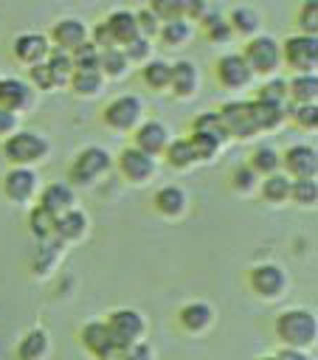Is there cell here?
Masks as SVG:
<instances>
[{
  "mask_svg": "<svg viewBox=\"0 0 318 360\" xmlns=\"http://www.w3.org/2000/svg\"><path fill=\"white\" fill-rule=\"evenodd\" d=\"M211 318H214V312L203 301H191V304L180 307V312H177V321H180V326L186 332H203L211 323Z\"/></svg>",
  "mask_w": 318,
  "mask_h": 360,
  "instance_id": "7402d4cb",
  "label": "cell"
},
{
  "mask_svg": "<svg viewBox=\"0 0 318 360\" xmlns=\"http://www.w3.org/2000/svg\"><path fill=\"white\" fill-rule=\"evenodd\" d=\"M166 143H169V129L160 121H146V124H141L135 129V149H141V152H146L152 158L158 152H163Z\"/></svg>",
  "mask_w": 318,
  "mask_h": 360,
  "instance_id": "2e32d148",
  "label": "cell"
},
{
  "mask_svg": "<svg viewBox=\"0 0 318 360\" xmlns=\"http://www.w3.org/2000/svg\"><path fill=\"white\" fill-rule=\"evenodd\" d=\"M231 183H234V188H239V191H250L253 183H256V172H253L250 166H239V169H234Z\"/></svg>",
  "mask_w": 318,
  "mask_h": 360,
  "instance_id": "f907efd6",
  "label": "cell"
},
{
  "mask_svg": "<svg viewBox=\"0 0 318 360\" xmlns=\"http://www.w3.org/2000/svg\"><path fill=\"white\" fill-rule=\"evenodd\" d=\"M248 281H250L253 292H259L265 298H273V295H279L284 290V273H281L279 264H256L250 270Z\"/></svg>",
  "mask_w": 318,
  "mask_h": 360,
  "instance_id": "4fadbf2b",
  "label": "cell"
},
{
  "mask_svg": "<svg viewBox=\"0 0 318 360\" xmlns=\"http://www.w3.org/2000/svg\"><path fill=\"white\" fill-rule=\"evenodd\" d=\"M279 166H281V155L273 149V146H259V149H253V155H250V169L256 172V174H273V172H279Z\"/></svg>",
  "mask_w": 318,
  "mask_h": 360,
  "instance_id": "f1b7e54d",
  "label": "cell"
},
{
  "mask_svg": "<svg viewBox=\"0 0 318 360\" xmlns=\"http://www.w3.org/2000/svg\"><path fill=\"white\" fill-rule=\"evenodd\" d=\"M158 34H160L163 45L174 48V45H183V42L191 37V28H189V22H186L183 17H177V20H169V22H163V25L158 28Z\"/></svg>",
  "mask_w": 318,
  "mask_h": 360,
  "instance_id": "836d02e7",
  "label": "cell"
},
{
  "mask_svg": "<svg viewBox=\"0 0 318 360\" xmlns=\"http://www.w3.org/2000/svg\"><path fill=\"white\" fill-rule=\"evenodd\" d=\"M242 59L248 62L250 73H273L281 62V48L273 37H253L248 45H245V53Z\"/></svg>",
  "mask_w": 318,
  "mask_h": 360,
  "instance_id": "5b68a950",
  "label": "cell"
},
{
  "mask_svg": "<svg viewBox=\"0 0 318 360\" xmlns=\"http://www.w3.org/2000/svg\"><path fill=\"white\" fill-rule=\"evenodd\" d=\"M3 155L14 166H28V163H37L48 155V141L31 129H20L3 141Z\"/></svg>",
  "mask_w": 318,
  "mask_h": 360,
  "instance_id": "7a4b0ae2",
  "label": "cell"
},
{
  "mask_svg": "<svg viewBox=\"0 0 318 360\" xmlns=\"http://www.w3.org/2000/svg\"><path fill=\"white\" fill-rule=\"evenodd\" d=\"M104 326H107L110 340L115 343L118 352L132 346V343H138V338L144 335V318L135 309H115V312H110Z\"/></svg>",
  "mask_w": 318,
  "mask_h": 360,
  "instance_id": "3957f363",
  "label": "cell"
},
{
  "mask_svg": "<svg viewBox=\"0 0 318 360\" xmlns=\"http://www.w3.org/2000/svg\"><path fill=\"white\" fill-rule=\"evenodd\" d=\"M141 112H144L141 98L132 96V93H127V96L113 98V101L104 107V124L113 127V129H129V127L138 124Z\"/></svg>",
  "mask_w": 318,
  "mask_h": 360,
  "instance_id": "ba28073f",
  "label": "cell"
},
{
  "mask_svg": "<svg viewBox=\"0 0 318 360\" xmlns=\"http://www.w3.org/2000/svg\"><path fill=\"white\" fill-rule=\"evenodd\" d=\"M284 98H287V82H281V79H273V82H265V84L256 90V98H253V101L284 107Z\"/></svg>",
  "mask_w": 318,
  "mask_h": 360,
  "instance_id": "ab89813d",
  "label": "cell"
},
{
  "mask_svg": "<svg viewBox=\"0 0 318 360\" xmlns=\"http://www.w3.org/2000/svg\"><path fill=\"white\" fill-rule=\"evenodd\" d=\"M127 68H129V62H127V56H124V51H121V48L101 51V56H98V73H101V76L118 79V76H124V73H127Z\"/></svg>",
  "mask_w": 318,
  "mask_h": 360,
  "instance_id": "4316f807",
  "label": "cell"
},
{
  "mask_svg": "<svg viewBox=\"0 0 318 360\" xmlns=\"http://www.w3.org/2000/svg\"><path fill=\"white\" fill-rule=\"evenodd\" d=\"M290 183H293V180H287V174L273 172V174H267L265 183H262V197H265L267 202H281V200L290 197Z\"/></svg>",
  "mask_w": 318,
  "mask_h": 360,
  "instance_id": "d6a6232c",
  "label": "cell"
},
{
  "mask_svg": "<svg viewBox=\"0 0 318 360\" xmlns=\"http://www.w3.org/2000/svg\"><path fill=\"white\" fill-rule=\"evenodd\" d=\"M82 343L90 354H96L98 360H118V349L115 343L110 340V332L104 326V321H93L87 326H82Z\"/></svg>",
  "mask_w": 318,
  "mask_h": 360,
  "instance_id": "30bf717a",
  "label": "cell"
},
{
  "mask_svg": "<svg viewBox=\"0 0 318 360\" xmlns=\"http://www.w3.org/2000/svg\"><path fill=\"white\" fill-rule=\"evenodd\" d=\"M39 205L48 208L51 214H62L73 208V188L68 183H48L39 194Z\"/></svg>",
  "mask_w": 318,
  "mask_h": 360,
  "instance_id": "ffe728a7",
  "label": "cell"
},
{
  "mask_svg": "<svg viewBox=\"0 0 318 360\" xmlns=\"http://www.w3.org/2000/svg\"><path fill=\"white\" fill-rule=\"evenodd\" d=\"M104 169H110V155H107V149H101V146H84V149L73 158L68 174H70L73 183L84 186V183H93Z\"/></svg>",
  "mask_w": 318,
  "mask_h": 360,
  "instance_id": "52a82bcc",
  "label": "cell"
},
{
  "mask_svg": "<svg viewBox=\"0 0 318 360\" xmlns=\"http://www.w3.org/2000/svg\"><path fill=\"white\" fill-rule=\"evenodd\" d=\"M51 39H53V45H56L59 51H68V53H70L73 48H79V45L87 39V28H84V22L68 17V20H59V22L51 28Z\"/></svg>",
  "mask_w": 318,
  "mask_h": 360,
  "instance_id": "e0dca14e",
  "label": "cell"
},
{
  "mask_svg": "<svg viewBox=\"0 0 318 360\" xmlns=\"http://www.w3.org/2000/svg\"><path fill=\"white\" fill-rule=\"evenodd\" d=\"M253 104V118H256V127L259 129H273L284 121V107H276V104H262V101H250Z\"/></svg>",
  "mask_w": 318,
  "mask_h": 360,
  "instance_id": "d590c367",
  "label": "cell"
},
{
  "mask_svg": "<svg viewBox=\"0 0 318 360\" xmlns=\"http://www.w3.org/2000/svg\"><path fill=\"white\" fill-rule=\"evenodd\" d=\"M186 141L191 143L197 160H208V158H214V152L220 149V141H214L211 135H203V132H191V138H186Z\"/></svg>",
  "mask_w": 318,
  "mask_h": 360,
  "instance_id": "b9f144b4",
  "label": "cell"
},
{
  "mask_svg": "<svg viewBox=\"0 0 318 360\" xmlns=\"http://www.w3.org/2000/svg\"><path fill=\"white\" fill-rule=\"evenodd\" d=\"M87 231V217L76 208H68L62 214H56V222H53V236L59 239H79L82 233Z\"/></svg>",
  "mask_w": 318,
  "mask_h": 360,
  "instance_id": "603a6c76",
  "label": "cell"
},
{
  "mask_svg": "<svg viewBox=\"0 0 318 360\" xmlns=\"http://www.w3.org/2000/svg\"><path fill=\"white\" fill-rule=\"evenodd\" d=\"M205 11H208V6H205V0H183V17H189V20H203L205 17Z\"/></svg>",
  "mask_w": 318,
  "mask_h": 360,
  "instance_id": "db71d44e",
  "label": "cell"
},
{
  "mask_svg": "<svg viewBox=\"0 0 318 360\" xmlns=\"http://www.w3.org/2000/svg\"><path fill=\"white\" fill-rule=\"evenodd\" d=\"M262 360H279V357H262Z\"/></svg>",
  "mask_w": 318,
  "mask_h": 360,
  "instance_id": "6f0895ef",
  "label": "cell"
},
{
  "mask_svg": "<svg viewBox=\"0 0 318 360\" xmlns=\"http://www.w3.org/2000/svg\"><path fill=\"white\" fill-rule=\"evenodd\" d=\"M17 129V115L0 107V135H11Z\"/></svg>",
  "mask_w": 318,
  "mask_h": 360,
  "instance_id": "11a10c76",
  "label": "cell"
},
{
  "mask_svg": "<svg viewBox=\"0 0 318 360\" xmlns=\"http://www.w3.org/2000/svg\"><path fill=\"white\" fill-rule=\"evenodd\" d=\"M290 115L304 129H315L318 127V107H315V101L312 104H293L290 107Z\"/></svg>",
  "mask_w": 318,
  "mask_h": 360,
  "instance_id": "bcb514c9",
  "label": "cell"
},
{
  "mask_svg": "<svg viewBox=\"0 0 318 360\" xmlns=\"http://www.w3.org/2000/svg\"><path fill=\"white\" fill-rule=\"evenodd\" d=\"M169 87L177 96H191L197 87V68L189 59H180L174 65H169Z\"/></svg>",
  "mask_w": 318,
  "mask_h": 360,
  "instance_id": "d6986e66",
  "label": "cell"
},
{
  "mask_svg": "<svg viewBox=\"0 0 318 360\" xmlns=\"http://www.w3.org/2000/svg\"><path fill=\"white\" fill-rule=\"evenodd\" d=\"M118 169H121V174H124L127 180L144 183V180L155 172V158L146 155V152H141V149H135V146H127V149L118 155Z\"/></svg>",
  "mask_w": 318,
  "mask_h": 360,
  "instance_id": "8fae6325",
  "label": "cell"
},
{
  "mask_svg": "<svg viewBox=\"0 0 318 360\" xmlns=\"http://www.w3.org/2000/svg\"><path fill=\"white\" fill-rule=\"evenodd\" d=\"M45 352H48V332L45 329H31L17 346L20 360H39Z\"/></svg>",
  "mask_w": 318,
  "mask_h": 360,
  "instance_id": "484cf974",
  "label": "cell"
},
{
  "mask_svg": "<svg viewBox=\"0 0 318 360\" xmlns=\"http://www.w3.org/2000/svg\"><path fill=\"white\" fill-rule=\"evenodd\" d=\"M281 48V56L284 62L298 70V73H315V65H318V42L315 37H307V34H295V37H287Z\"/></svg>",
  "mask_w": 318,
  "mask_h": 360,
  "instance_id": "277c9868",
  "label": "cell"
},
{
  "mask_svg": "<svg viewBox=\"0 0 318 360\" xmlns=\"http://www.w3.org/2000/svg\"><path fill=\"white\" fill-rule=\"evenodd\" d=\"M31 104V87L20 79H0V107L8 112H23Z\"/></svg>",
  "mask_w": 318,
  "mask_h": 360,
  "instance_id": "ac0fdd59",
  "label": "cell"
},
{
  "mask_svg": "<svg viewBox=\"0 0 318 360\" xmlns=\"http://www.w3.org/2000/svg\"><path fill=\"white\" fill-rule=\"evenodd\" d=\"M273 332L287 349H307L310 343H315L318 323L310 309H284L276 315Z\"/></svg>",
  "mask_w": 318,
  "mask_h": 360,
  "instance_id": "6da1fadb",
  "label": "cell"
},
{
  "mask_svg": "<svg viewBox=\"0 0 318 360\" xmlns=\"http://www.w3.org/2000/svg\"><path fill=\"white\" fill-rule=\"evenodd\" d=\"M149 39L146 37H135V39H129L127 45H124V56H127V62H141V59H146L149 56Z\"/></svg>",
  "mask_w": 318,
  "mask_h": 360,
  "instance_id": "7dc6e473",
  "label": "cell"
},
{
  "mask_svg": "<svg viewBox=\"0 0 318 360\" xmlns=\"http://www.w3.org/2000/svg\"><path fill=\"white\" fill-rule=\"evenodd\" d=\"M98 56L101 51L93 45V42H82L79 48L70 51V59H73V70H98Z\"/></svg>",
  "mask_w": 318,
  "mask_h": 360,
  "instance_id": "e575fe53",
  "label": "cell"
},
{
  "mask_svg": "<svg viewBox=\"0 0 318 360\" xmlns=\"http://www.w3.org/2000/svg\"><path fill=\"white\" fill-rule=\"evenodd\" d=\"M281 166L295 177V180H315V172H318V155L312 146H290L284 155H281Z\"/></svg>",
  "mask_w": 318,
  "mask_h": 360,
  "instance_id": "9c48e42d",
  "label": "cell"
},
{
  "mask_svg": "<svg viewBox=\"0 0 318 360\" xmlns=\"http://www.w3.org/2000/svg\"><path fill=\"white\" fill-rule=\"evenodd\" d=\"M45 65L51 68V73H53L56 84L68 82V79H70V73H73V59H70V53H68V51H59V48L48 51V62H45Z\"/></svg>",
  "mask_w": 318,
  "mask_h": 360,
  "instance_id": "74e56055",
  "label": "cell"
},
{
  "mask_svg": "<svg viewBox=\"0 0 318 360\" xmlns=\"http://www.w3.org/2000/svg\"><path fill=\"white\" fill-rule=\"evenodd\" d=\"M149 11L158 20H177L183 17V0H149Z\"/></svg>",
  "mask_w": 318,
  "mask_h": 360,
  "instance_id": "f6af8a7d",
  "label": "cell"
},
{
  "mask_svg": "<svg viewBox=\"0 0 318 360\" xmlns=\"http://www.w3.org/2000/svg\"><path fill=\"white\" fill-rule=\"evenodd\" d=\"M166 160H169V166H174V169H189L197 158H194V149H191V143L186 141V138H177L174 143H166Z\"/></svg>",
  "mask_w": 318,
  "mask_h": 360,
  "instance_id": "1f68e13d",
  "label": "cell"
},
{
  "mask_svg": "<svg viewBox=\"0 0 318 360\" xmlns=\"http://www.w3.org/2000/svg\"><path fill=\"white\" fill-rule=\"evenodd\" d=\"M217 115H220V121H222L228 138H231V135H234V138H250V135L259 132L256 118H253V104H250V101H228V104H222V110H220Z\"/></svg>",
  "mask_w": 318,
  "mask_h": 360,
  "instance_id": "8992f818",
  "label": "cell"
},
{
  "mask_svg": "<svg viewBox=\"0 0 318 360\" xmlns=\"http://www.w3.org/2000/svg\"><path fill=\"white\" fill-rule=\"evenodd\" d=\"M3 191H6V197L14 200V202L31 200L34 191H37V174H34L28 166H14V169L6 172V177H3Z\"/></svg>",
  "mask_w": 318,
  "mask_h": 360,
  "instance_id": "7c38bea8",
  "label": "cell"
},
{
  "mask_svg": "<svg viewBox=\"0 0 318 360\" xmlns=\"http://www.w3.org/2000/svg\"><path fill=\"white\" fill-rule=\"evenodd\" d=\"M250 68H248V62L242 59V53H225V56H220V62H217V79L225 84V87H242V84H248L250 82Z\"/></svg>",
  "mask_w": 318,
  "mask_h": 360,
  "instance_id": "5bb4252c",
  "label": "cell"
},
{
  "mask_svg": "<svg viewBox=\"0 0 318 360\" xmlns=\"http://www.w3.org/2000/svg\"><path fill=\"white\" fill-rule=\"evenodd\" d=\"M93 45H96L98 51H110V48H115V39H113V34H110V28H107L104 22H98V25L93 28Z\"/></svg>",
  "mask_w": 318,
  "mask_h": 360,
  "instance_id": "f5cc1de1",
  "label": "cell"
},
{
  "mask_svg": "<svg viewBox=\"0 0 318 360\" xmlns=\"http://www.w3.org/2000/svg\"><path fill=\"white\" fill-rule=\"evenodd\" d=\"M155 208L166 217H177L183 214L186 208V191L180 186H163L158 194H155Z\"/></svg>",
  "mask_w": 318,
  "mask_h": 360,
  "instance_id": "d4e9b609",
  "label": "cell"
},
{
  "mask_svg": "<svg viewBox=\"0 0 318 360\" xmlns=\"http://www.w3.org/2000/svg\"><path fill=\"white\" fill-rule=\"evenodd\" d=\"M135 22H138V34H141V37H146V39H149V37H155V34H158V28H160V25H158V17H155L149 8L138 11V14H135Z\"/></svg>",
  "mask_w": 318,
  "mask_h": 360,
  "instance_id": "681fc988",
  "label": "cell"
},
{
  "mask_svg": "<svg viewBox=\"0 0 318 360\" xmlns=\"http://www.w3.org/2000/svg\"><path fill=\"white\" fill-rule=\"evenodd\" d=\"M200 25H203L205 37L214 39V42H228V37L234 34L231 25H228V20L220 17V14H214V11H205V17L200 20Z\"/></svg>",
  "mask_w": 318,
  "mask_h": 360,
  "instance_id": "8d00e7d4",
  "label": "cell"
},
{
  "mask_svg": "<svg viewBox=\"0 0 318 360\" xmlns=\"http://www.w3.org/2000/svg\"><path fill=\"white\" fill-rule=\"evenodd\" d=\"M276 357H279V360H310V357H307L301 349H287V346H284V349H281Z\"/></svg>",
  "mask_w": 318,
  "mask_h": 360,
  "instance_id": "9f6ffc18",
  "label": "cell"
},
{
  "mask_svg": "<svg viewBox=\"0 0 318 360\" xmlns=\"http://www.w3.org/2000/svg\"><path fill=\"white\" fill-rule=\"evenodd\" d=\"M287 96L293 98V104H312L318 96V76L315 73H298L295 79H290Z\"/></svg>",
  "mask_w": 318,
  "mask_h": 360,
  "instance_id": "cb8c5ba5",
  "label": "cell"
},
{
  "mask_svg": "<svg viewBox=\"0 0 318 360\" xmlns=\"http://www.w3.org/2000/svg\"><path fill=\"white\" fill-rule=\"evenodd\" d=\"M290 197L298 205H315V200H318L315 180H295V183H290Z\"/></svg>",
  "mask_w": 318,
  "mask_h": 360,
  "instance_id": "7bdbcfd3",
  "label": "cell"
},
{
  "mask_svg": "<svg viewBox=\"0 0 318 360\" xmlns=\"http://www.w3.org/2000/svg\"><path fill=\"white\" fill-rule=\"evenodd\" d=\"M298 28L307 37H315V31H318V0H307L298 8Z\"/></svg>",
  "mask_w": 318,
  "mask_h": 360,
  "instance_id": "ee69618b",
  "label": "cell"
},
{
  "mask_svg": "<svg viewBox=\"0 0 318 360\" xmlns=\"http://www.w3.org/2000/svg\"><path fill=\"white\" fill-rule=\"evenodd\" d=\"M144 82L149 84V87H155V90H163V87H169V65L166 62H160V59H152V62H146V68H144Z\"/></svg>",
  "mask_w": 318,
  "mask_h": 360,
  "instance_id": "60d3db41",
  "label": "cell"
},
{
  "mask_svg": "<svg viewBox=\"0 0 318 360\" xmlns=\"http://www.w3.org/2000/svg\"><path fill=\"white\" fill-rule=\"evenodd\" d=\"M104 25L110 28L115 45H127L129 39L138 37V22H135V14H132V11H124V8H121V11H113V14L104 20Z\"/></svg>",
  "mask_w": 318,
  "mask_h": 360,
  "instance_id": "44dd1931",
  "label": "cell"
},
{
  "mask_svg": "<svg viewBox=\"0 0 318 360\" xmlns=\"http://www.w3.org/2000/svg\"><path fill=\"white\" fill-rule=\"evenodd\" d=\"M31 84H37L39 90H51V87H56V79H53V73H51V68L45 65V62H37L34 68H31Z\"/></svg>",
  "mask_w": 318,
  "mask_h": 360,
  "instance_id": "c3c4849f",
  "label": "cell"
},
{
  "mask_svg": "<svg viewBox=\"0 0 318 360\" xmlns=\"http://www.w3.org/2000/svg\"><path fill=\"white\" fill-rule=\"evenodd\" d=\"M104 76L98 70H73L70 73V87L76 96H96L101 90Z\"/></svg>",
  "mask_w": 318,
  "mask_h": 360,
  "instance_id": "83f0119b",
  "label": "cell"
},
{
  "mask_svg": "<svg viewBox=\"0 0 318 360\" xmlns=\"http://www.w3.org/2000/svg\"><path fill=\"white\" fill-rule=\"evenodd\" d=\"M48 39L42 37V34H20V37H14V42H11V53L20 59V62H25V65H37V62H42L45 56H48Z\"/></svg>",
  "mask_w": 318,
  "mask_h": 360,
  "instance_id": "9a60e30c",
  "label": "cell"
},
{
  "mask_svg": "<svg viewBox=\"0 0 318 360\" xmlns=\"http://www.w3.org/2000/svg\"><path fill=\"white\" fill-rule=\"evenodd\" d=\"M228 25H231V31H236V34H256V28H259V14L253 11V8H248V6H236L234 11H231V17H228Z\"/></svg>",
  "mask_w": 318,
  "mask_h": 360,
  "instance_id": "4dcf8cb0",
  "label": "cell"
},
{
  "mask_svg": "<svg viewBox=\"0 0 318 360\" xmlns=\"http://www.w3.org/2000/svg\"><path fill=\"white\" fill-rule=\"evenodd\" d=\"M53 222H56V214H51V211L42 208V205H34L31 214H28V228H31V233H34L37 239L53 236Z\"/></svg>",
  "mask_w": 318,
  "mask_h": 360,
  "instance_id": "f546056e",
  "label": "cell"
},
{
  "mask_svg": "<svg viewBox=\"0 0 318 360\" xmlns=\"http://www.w3.org/2000/svg\"><path fill=\"white\" fill-rule=\"evenodd\" d=\"M118 360H152V349L146 346V343H132V346H127V349H121V354H118Z\"/></svg>",
  "mask_w": 318,
  "mask_h": 360,
  "instance_id": "816d5d0a",
  "label": "cell"
},
{
  "mask_svg": "<svg viewBox=\"0 0 318 360\" xmlns=\"http://www.w3.org/2000/svg\"><path fill=\"white\" fill-rule=\"evenodd\" d=\"M191 129H194V132H203V135H211V138L220 141V143L228 138V132H225V127H222V121H220L217 112H203V115H197L194 124H191Z\"/></svg>",
  "mask_w": 318,
  "mask_h": 360,
  "instance_id": "f35d334b",
  "label": "cell"
}]
</instances>
